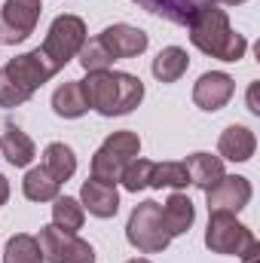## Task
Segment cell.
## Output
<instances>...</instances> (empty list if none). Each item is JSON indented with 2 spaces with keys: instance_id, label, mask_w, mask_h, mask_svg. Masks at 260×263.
Listing matches in <instances>:
<instances>
[{
  "instance_id": "3",
  "label": "cell",
  "mask_w": 260,
  "mask_h": 263,
  "mask_svg": "<svg viewBox=\"0 0 260 263\" xmlns=\"http://www.w3.org/2000/svg\"><path fill=\"white\" fill-rule=\"evenodd\" d=\"M126 239L132 248H138L141 254H159L169 248L172 236L165 233L162 223V205L153 199H144L141 205H135L126 223Z\"/></svg>"
},
{
  "instance_id": "32",
  "label": "cell",
  "mask_w": 260,
  "mask_h": 263,
  "mask_svg": "<svg viewBox=\"0 0 260 263\" xmlns=\"http://www.w3.org/2000/svg\"><path fill=\"white\" fill-rule=\"evenodd\" d=\"M217 3V0H214ZM220 3H227V6H239V3H245V0H220Z\"/></svg>"
},
{
  "instance_id": "24",
  "label": "cell",
  "mask_w": 260,
  "mask_h": 263,
  "mask_svg": "<svg viewBox=\"0 0 260 263\" xmlns=\"http://www.w3.org/2000/svg\"><path fill=\"white\" fill-rule=\"evenodd\" d=\"M52 202H55V205H52V223H55L59 230H65V233H77V230L83 227V220H86L83 205L70 196H55Z\"/></svg>"
},
{
  "instance_id": "16",
  "label": "cell",
  "mask_w": 260,
  "mask_h": 263,
  "mask_svg": "<svg viewBox=\"0 0 260 263\" xmlns=\"http://www.w3.org/2000/svg\"><path fill=\"white\" fill-rule=\"evenodd\" d=\"M196 220V208L190 196L187 193H181V190H175L172 196L165 199V205H162V223H165V233L175 239V236H184V233H190V227H193Z\"/></svg>"
},
{
  "instance_id": "11",
  "label": "cell",
  "mask_w": 260,
  "mask_h": 263,
  "mask_svg": "<svg viewBox=\"0 0 260 263\" xmlns=\"http://www.w3.org/2000/svg\"><path fill=\"white\" fill-rule=\"evenodd\" d=\"M233 92H236V80H233L230 73H224V70H208V73H202V77L196 80L193 101H196V107L214 114V110H220V107L233 98Z\"/></svg>"
},
{
  "instance_id": "26",
  "label": "cell",
  "mask_w": 260,
  "mask_h": 263,
  "mask_svg": "<svg viewBox=\"0 0 260 263\" xmlns=\"http://www.w3.org/2000/svg\"><path fill=\"white\" fill-rule=\"evenodd\" d=\"M77 62L83 65L86 73H98V70H110L114 55L107 52V46H104L98 37H92V40H86V43H83V49L77 52Z\"/></svg>"
},
{
  "instance_id": "20",
  "label": "cell",
  "mask_w": 260,
  "mask_h": 263,
  "mask_svg": "<svg viewBox=\"0 0 260 263\" xmlns=\"http://www.w3.org/2000/svg\"><path fill=\"white\" fill-rule=\"evenodd\" d=\"M187 67H190V59H187V52L181 49V46H165L156 59H153V77L159 80V83H178L184 73H187Z\"/></svg>"
},
{
  "instance_id": "15",
  "label": "cell",
  "mask_w": 260,
  "mask_h": 263,
  "mask_svg": "<svg viewBox=\"0 0 260 263\" xmlns=\"http://www.w3.org/2000/svg\"><path fill=\"white\" fill-rule=\"evenodd\" d=\"M132 3H138L141 9H147L172 25H187L199 9L211 6L214 0H132Z\"/></svg>"
},
{
  "instance_id": "8",
  "label": "cell",
  "mask_w": 260,
  "mask_h": 263,
  "mask_svg": "<svg viewBox=\"0 0 260 263\" xmlns=\"http://www.w3.org/2000/svg\"><path fill=\"white\" fill-rule=\"evenodd\" d=\"M40 12H43L40 0H6L0 9V43L6 46L25 43L37 28Z\"/></svg>"
},
{
  "instance_id": "5",
  "label": "cell",
  "mask_w": 260,
  "mask_h": 263,
  "mask_svg": "<svg viewBox=\"0 0 260 263\" xmlns=\"http://www.w3.org/2000/svg\"><path fill=\"white\" fill-rule=\"evenodd\" d=\"M83 43H86V22L80 15H59L46 31L40 52L49 59L55 70H62L70 59H77Z\"/></svg>"
},
{
  "instance_id": "7",
  "label": "cell",
  "mask_w": 260,
  "mask_h": 263,
  "mask_svg": "<svg viewBox=\"0 0 260 263\" xmlns=\"http://www.w3.org/2000/svg\"><path fill=\"white\" fill-rule=\"evenodd\" d=\"M251 242H254V233H251L245 223H239L236 214L208 211V230H205V245H208V251L239 257Z\"/></svg>"
},
{
  "instance_id": "1",
  "label": "cell",
  "mask_w": 260,
  "mask_h": 263,
  "mask_svg": "<svg viewBox=\"0 0 260 263\" xmlns=\"http://www.w3.org/2000/svg\"><path fill=\"white\" fill-rule=\"evenodd\" d=\"M187 31H190V43H193L199 52L211 55V59L239 62L248 52V40L230 28V15L217 3L199 9L193 18L187 22Z\"/></svg>"
},
{
  "instance_id": "25",
  "label": "cell",
  "mask_w": 260,
  "mask_h": 263,
  "mask_svg": "<svg viewBox=\"0 0 260 263\" xmlns=\"http://www.w3.org/2000/svg\"><path fill=\"white\" fill-rule=\"evenodd\" d=\"M3 263H43V254H40L37 239L28 236V233H15V236L6 242Z\"/></svg>"
},
{
  "instance_id": "31",
  "label": "cell",
  "mask_w": 260,
  "mask_h": 263,
  "mask_svg": "<svg viewBox=\"0 0 260 263\" xmlns=\"http://www.w3.org/2000/svg\"><path fill=\"white\" fill-rule=\"evenodd\" d=\"M248 104H251V114H260V107H257V86H251V92H248Z\"/></svg>"
},
{
  "instance_id": "19",
  "label": "cell",
  "mask_w": 260,
  "mask_h": 263,
  "mask_svg": "<svg viewBox=\"0 0 260 263\" xmlns=\"http://www.w3.org/2000/svg\"><path fill=\"white\" fill-rule=\"evenodd\" d=\"M187 175H190V184L199 190H211L220 178H224V159L220 156H211V153H190L187 156Z\"/></svg>"
},
{
  "instance_id": "27",
  "label": "cell",
  "mask_w": 260,
  "mask_h": 263,
  "mask_svg": "<svg viewBox=\"0 0 260 263\" xmlns=\"http://www.w3.org/2000/svg\"><path fill=\"white\" fill-rule=\"evenodd\" d=\"M150 172H153V162H150V159L135 156L129 165L123 168L120 184H123L129 193H141V190H147V187H150Z\"/></svg>"
},
{
  "instance_id": "2",
  "label": "cell",
  "mask_w": 260,
  "mask_h": 263,
  "mask_svg": "<svg viewBox=\"0 0 260 263\" xmlns=\"http://www.w3.org/2000/svg\"><path fill=\"white\" fill-rule=\"evenodd\" d=\"M89 98V107L101 117H126L144 101V83L126 70H98L80 80Z\"/></svg>"
},
{
  "instance_id": "22",
  "label": "cell",
  "mask_w": 260,
  "mask_h": 263,
  "mask_svg": "<svg viewBox=\"0 0 260 263\" xmlns=\"http://www.w3.org/2000/svg\"><path fill=\"white\" fill-rule=\"evenodd\" d=\"M59 190H62V184L43 165L28 168V175L22 181V193H25V199H31V202H52V199L59 196Z\"/></svg>"
},
{
  "instance_id": "29",
  "label": "cell",
  "mask_w": 260,
  "mask_h": 263,
  "mask_svg": "<svg viewBox=\"0 0 260 263\" xmlns=\"http://www.w3.org/2000/svg\"><path fill=\"white\" fill-rule=\"evenodd\" d=\"M257 254H260V245H257V239H254V242H251V245L239 254V257H242L245 263H257Z\"/></svg>"
},
{
  "instance_id": "28",
  "label": "cell",
  "mask_w": 260,
  "mask_h": 263,
  "mask_svg": "<svg viewBox=\"0 0 260 263\" xmlns=\"http://www.w3.org/2000/svg\"><path fill=\"white\" fill-rule=\"evenodd\" d=\"M31 98V92L22 86V83H15L9 73H6V67H0V107H18V104H25Z\"/></svg>"
},
{
  "instance_id": "6",
  "label": "cell",
  "mask_w": 260,
  "mask_h": 263,
  "mask_svg": "<svg viewBox=\"0 0 260 263\" xmlns=\"http://www.w3.org/2000/svg\"><path fill=\"white\" fill-rule=\"evenodd\" d=\"M43 263H95V248L89 242H83L77 233H65L55 223L40 227L37 236Z\"/></svg>"
},
{
  "instance_id": "23",
  "label": "cell",
  "mask_w": 260,
  "mask_h": 263,
  "mask_svg": "<svg viewBox=\"0 0 260 263\" xmlns=\"http://www.w3.org/2000/svg\"><path fill=\"white\" fill-rule=\"evenodd\" d=\"M190 184V175H187V165L184 162H153V172H150V187L162 190H184Z\"/></svg>"
},
{
  "instance_id": "33",
  "label": "cell",
  "mask_w": 260,
  "mask_h": 263,
  "mask_svg": "<svg viewBox=\"0 0 260 263\" xmlns=\"http://www.w3.org/2000/svg\"><path fill=\"white\" fill-rule=\"evenodd\" d=\"M126 263H150V260H144V257H135V260H126Z\"/></svg>"
},
{
  "instance_id": "4",
  "label": "cell",
  "mask_w": 260,
  "mask_h": 263,
  "mask_svg": "<svg viewBox=\"0 0 260 263\" xmlns=\"http://www.w3.org/2000/svg\"><path fill=\"white\" fill-rule=\"evenodd\" d=\"M138 153H141V138L135 132L123 129V132L107 135L104 144L92 156V178H98L104 184H117L120 175H123V168L129 165Z\"/></svg>"
},
{
  "instance_id": "10",
  "label": "cell",
  "mask_w": 260,
  "mask_h": 263,
  "mask_svg": "<svg viewBox=\"0 0 260 263\" xmlns=\"http://www.w3.org/2000/svg\"><path fill=\"white\" fill-rule=\"evenodd\" d=\"M251 181L242 175H224L211 190H205L208 199V211H227V214H239L248 202H251Z\"/></svg>"
},
{
  "instance_id": "21",
  "label": "cell",
  "mask_w": 260,
  "mask_h": 263,
  "mask_svg": "<svg viewBox=\"0 0 260 263\" xmlns=\"http://www.w3.org/2000/svg\"><path fill=\"white\" fill-rule=\"evenodd\" d=\"M43 168L59 181V184H65L73 178V172H77V156H73V150L62 144V141H52L46 150H43Z\"/></svg>"
},
{
  "instance_id": "18",
  "label": "cell",
  "mask_w": 260,
  "mask_h": 263,
  "mask_svg": "<svg viewBox=\"0 0 260 263\" xmlns=\"http://www.w3.org/2000/svg\"><path fill=\"white\" fill-rule=\"evenodd\" d=\"M0 150H3V159L9 165H15V168H25L34 159V141L18 129L15 123L3 126V132H0Z\"/></svg>"
},
{
  "instance_id": "30",
  "label": "cell",
  "mask_w": 260,
  "mask_h": 263,
  "mask_svg": "<svg viewBox=\"0 0 260 263\" xmlns=\"http://www.w3.org/2000/svg\"><path fill=\"white\" fill-rule=\"evenodd\" d=\"M6 199H9V181L0 175V205H6Z\"/></svg>"
},
{
  "instance_id": "17",
  "label": "cell",
  "mask_w": 260,
  "mask_h": 263,
  "mask_svg": "<svg viewBox=\"0 0 260 263\" xmlns=\"http://www.w3.org/2000/svg\"><path fill=\"white\" fill-rule=\"evenodd\" d=\"M52 110L62 120H80L89 110V98H86V89L80 80H67L52 92Z\"/></svg>"
},
{
  "instance_id": "9",
  "label": "cell",
  "mask_w": 260,
  "mask_h": 263,
  "mask_svg": "<svg viewBox=\"0 0 260 263\" xmlns=\"http://www.w3.org/2000/svg\"><path fill=\"white\" fill-rule=\"evenodd\" d=\"M6 73L15 80V83H22L31 95L43 86V83H49L59 70L49 65V59L40 52V46L37 49H31V52H22V55H15V59H9L6 62Z\"/></svg>"
},
{
  "instance_id": "13",
  "label": "cell",
  "mask_w": 260,
  "mask_h": 263,
  "mask_svg": "<svg viewBox=\"0 0 260 263\" xmlns=\"http://www.w3.org/2000/svg\"><path fill=\"white\" fill-rule=\"evenodd\" d=\"M80 205L89 208L92 217H114L120 211V193H117V184H104L98 178H89L80 190Z\"/></svg>"
},
{
  "instance_id": "12",
  "label": "cell",
  "mask_w": 260,
  "mask_h": 263,
  "mask_svg": "<svg viewBox=\"0 0 260 263\" xmlns=\"http://www.w3.org/2000/svg\"><path fill=\"white\" fill-rule=\"evenodd\" d=\"M98 40L107 46L114 62L117 59H138L147 49V43H150V37L141 28H135V25H110V28H104L98 34Z\"/></svg>"
},
{
  "instance_id": "14",
  "label": "cell",
  "mask_w": 260,
  "mask_h": 263,
  "mask_svg": "<svg viewBox=\"0 0 260 263\" xmlns=\"http://www.w3.org/2000/svg\"><path fill=\"white\" fill-rule=\"evenodd\" d=\"M217 150H220V159H230V162H248L257 150V138L248 126H227L220 132V141H217Z\"/></svg>"
}]
</instances>
